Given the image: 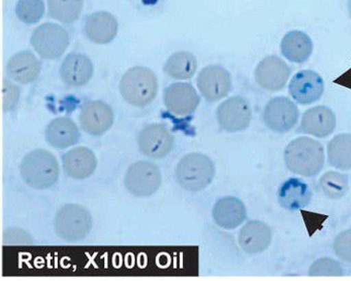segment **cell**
Wrapping results in <instances>:
<instances>
[{"mask_svg":"<svg viewBox=\"0 0 351 281\" xmlns=\"http://www.w3.org/2000/svg\"><path fill=\"white\" fill-rule=\"evenodd\" d=\"M285 162L287 169L295 174L316 176L322 172L326 162L324 146L307 136L295 138L285 148Z\"/></svg>","mask_w":351,"mask_h":281,"instance_id":"cell-1","label":"cell"},{"mask_svg":"<svg viewBox=\"0 0 351 281\" xmlns=\"http://www.w3.org/2000/svg\"><path fill=\"white\" fill-rule=\"evenodd\" d=\"M20 174L28 187L36 190H47L58 180L60 168L52 152L34 150L22 160Z\"/></svg>","mask_w":351,"mask_h":281,"instance_id":"cell-2","label":"cell"},{"mask_svg":"<svg viewBox=\"0 0 351 281\" xmlns=\"http://www.w3.org/2000/svg\"><path fill=\"white\" fill-rule=\"evenodd\" d=\"M120 93L132 107L151 105L158 93V79L151 69L136 66L126 71L120 81Z\"/></svg>","mask_w":351,"mask_h":281,"instance_id":"cell-3","label":"cell"},{"mask_svg":"<svg viewBox=\"0 0 351 281\" xmlns=\"http://www.w3.org/2000/svg\"><path fill=\"white\" fill-rule=\"evenodd\" d=\"M213 161L207 155L191 152L185 155L176 167V178L189 192H201L209 187L215 177Z\"/></svg>","mask_w":351,"mask_h":281,"instance_id":"cell-4","label":"cell"},{"mask_svg":"<svg viewBox=\"0 0 351 281\" xmlns=\"http://www.w3.org/2000/svg\"><path fill=\"white\" fill-rule=\"evenodd\" d=\"M91 213L79 204L69 203L57 211L54 219L55 233L65 241L85 239L93 229Z\"/></svg>","mask_w":351,"mask_h":281,"instance_id":"cell-5","label":"cell"},{"mask_svg":"<svg viewBox=\"0 0 351 281\" xmlns=\"http://www.w3.org/2000/svg\"><path fill=\"white\" fill-rule=\"evenodd\" d=\"M162 181L160 169L150 161H138L126 171L124 185L126 190L136 197L146 198L158 191Z\"/></svg>","mask_w":351,"mask_h":281,"instance_id":"cell-6","label":"cell"},{"mask_svg":"<svg viewBox=\"0 0 351 281\" xmlns=\"http://www.w3.org/2000/svg\"><path fill=\"white\" fill-rule=\"evenodd\" d=\"M34 51L42 58L56 60L60 58L69 44V36L62 26L45 23L38 26L30 38Z\"/></svg>","mask_w":351,"mask_h":281,"instance_id":"cell-7","label":"cell"},{"mask_svg":"<svg viewBox=\"0 0 351 281\" xmlns=\"http://www.w3.org/2000/svg\"><path fill=\"white\" fill-rule=\"evenodd\" d=\"M216 119L224 131L238 133L250 126L252 109L244 97L232 96L220 103L216 111Z\"/></svg>","mask_w":351,"mask_h":281,"instance_id":"cell-8","label":"cell"},{"mask_svg":"<svg viewBox=\"0 0 351 281\" xmlns=\"http://www.w3.org/2000/svg\"><path fill=\"white\" fill-rule=\"evenodd\" d=\"M297 105L287 97L278 96L267 103L263 113V123L275 133L291 131L299 121Z\"/></svg>","mask_w":351,"mask_h":281,"instance_id":"cell-9","label":"cell"},{"mask_svg":"<svg viewBox=\"0 0 351 281\" xmlns=\"http://www.w3.org/2000/svg\"><path fill=\"white\" fill-rule=\"evenodd\" d=\"M138 146L144 156L159 160L173 150L175 137L162 124H150L138 133Z\"/></svg>","mask_w":351,"mask_h":281,"instance_id":"cell-10","label":"cell"},{"mask_svg":"<svg viewBox=\"0 0 351 281\" xmlns=\"http://www.w3.org/2000/svg\"><path fill=\"white\" fill-rule=\"evenodd\" d=\"M197 88L208 103H216L228 96L232 89V77L224 67L209 65L197 75Z\"/></svg>","mask_w":351,"mask_h":281,"instance_id":"cell-11","label":"cell"},{"mask_svg":"<svg viewBox=\"0 0 351 281\" xmlns=\"http://www.w3.org/2000/svg\"><path fill=\"white\" fill-rule=\"evenodd\" d=\"M291 77V68L282 59L275 55L263 58L254 70L257 85L269 92H277L287 85Z\"/></svg>","mask_w":351,"mask_h":281,"instance_id":"cell-12","label":"cell"},{"mask_svg":"<svg viewBox=\"0 0 351 281\" xmlns=\"http://www.w3.org/2000/svg\"><path fill=\"white\" fill-rule=\"evenodd\" d=\"M163 103L169 113L185 117L195 113L201 103V97L191 83H175L165 90Z\"/></svg>","mask_w":351,"mask_h":281,"instance_id":"cell-13","label":"cell"},{"mask_svg":"<svg viewBox=\"0 0 351 281\" xmlns=\"http://www.w3.org/2000/svg\"><path fill=\"white\" fill-rule=\"evenodd\" d=\"M113 124V111L107 103L99 101H91L82 105L80 125L89 135H103L111 129Z\"/></svg>","mask_w":351,"mask_h":281,"instance_id":"cell-14","label":"cell"},{"mask_svg":"<svg viewBox=\"0 0 351 281\" xmlns=\"http://www.w3.org/2000/svg\"><path fill=\"white\" fill-rule=\"evenodd\" d=\"M291 98L302 105H309L322 98L324 81L316 71L301 70L295 73L289 83Z\"/></svg>","mask_w":351,"mask_h":281,"instance_id":"cell-15","label":"cell"},{"mask_svg":"<svg viewBox=\"0 0 351 281\" xmlns=\"http://www.w3.org/2000/svg\"><path fill=\"white\" fill-rule=\"evenodd\" d=\"M272 238V230L266 223L252 219L243 226L238 240L241 248L246 254L254 256L268 250Z\"/></svg>","mask_w":351,"mask_h":281,"instance_id":"cell-16","label":"cell"},{"mask_svg":"<svg viewBox=\"0 0 351 281\" xmlns=\"http://www.w3.org/2000/svg\"><path fill=\"white\" fill-rule=\"evenodd\" d=\"M63 170L71 178L83 180L90 177L97 167V157L85 146L71 148L62 157Z\"/></svg>","mask_w":351,"mask_h":281,"instance_id":"cell-17","label":"cell"},{"mask_svg":"<svg viewBox=\"0 0 351 281\" xmlns=\"http://www.w3.org/2000/svg\"><path fill=\"white\" fill-rule=\"evenodd\" d=\"M337 118L330 107L324 105L312 107L304 113L301 131L318 138L330 136L336 129Z\"/></svg>","mask_w":351,"mask_h":281,"instance_id":"cell-18","label":"cell"},{"mask_svg":"<svg viewBox=\"0 0 351 281\" xmlns=\"http://www.w3.org/2000/svg\"><path fill=\"white\" fill-rule=\"evenodd\" d=\"M212 217L218 227L224 230H234L240 227L247 219V209L244 203L236 197H223L214 204Z\"/></svg>","mask_w":351,"mask_h":281,"instance_id":"cell-19","label":"cell"},{"mask_svg":"<svg viewBox=\"0 0 351 281\" xmlns=\"http://www.w3.org/2000/svg\"><path fill=\"white\" fill-rule=\"evenodd\" d=\"M93 71L95 68L90 59L79 53H71L63 60L59 75L66 85L81 87L90 81Z\"/></svg>","mask_w":351,"mask_h":281,"instance_id":"cell-20","label":"cell"},{"mask_svg":"<svg viewBox=\"0 0 351 281\" xmlns=\"http://www.w3.org/2000/svg\"><path fill=\"white\" fill-rule=\"evenodd\" d=\"M277 197L281 207L295 211L306 209L311 203L313 194L305 181L300 178H289L281 185Z\"/></svg>","mask_w":351,"mask_h":281,"instance_id":"cell-21","label":"cell"},{"mask_svg":"<svg viewBox=\"0 0 351 281\" xmlns=\"http://www.w3.org/2000/svg\"><path fill=\"white\" fill-rule=\"evenodd\" d=\"M84 29L86 36L95 44H109L117 36V20L108 12H97L87 17Z\"/></svg>","mask_w":351,"mask_h":281,"instance_id":"cell-22","label":"cell"},{"mask_svg":"<svg viewBox=\"0 0 351 281\" xmlns=\"http://www.w3.org/2000/svg\"><path fill=\"white\" fill-rule=\"evenodd\" d=\"M81 137L79 128L73 120L66 117L56 118L46 129V140L52 148L64 150L77 144Z\"/></svg>","mask_w":351,"mask_h":281,"instance_id":"cell-23","label":"cell"},{"mask_svg":"<svg viewBox=\"0 0 351 281\" xmlns=\"http://www.w3.org/2000/svg\"><path fill=\"white\" fill-rule=\"evenodd\" d=\"M40 62L29 51H21L8 62V75L12 79L23 85L34 83L40 73Z\"/></svg>","mask_w":351,"mask_h":281,"instance_id":"cell-24","label":"cell"},{"mask_svg":"<svg viewBox=\"0 0 351 281\" xmlns=\"http://www.w3.org/2000/svg\"><path fill=\"white\" fill-rule=\"evenodd\" d=\"M281 53L287 60L304 63L309 60L313 53V42L305 32L293 30L287 32L281 42Z\"/></svg>","mask_w":351,"mask_h":281,"instance_id":"cell-25","label":"cell"},{"mask_svg":"<svg viewBox=\"0 0 351 281\" xmlns=\"http://www.w3.org/2000/svg\"><path fill=\"white\" fill-rule=\"evenodd\" d=\"M197 68V61L195 55L191 52L173 53L171 55L165 66L163 71L165 75L175 79H189L195 75Z\"/></svg>","mask_w":351,"mask_h":281,"instance_id":"cell-26","label":"cell"},{"mask_svg":"<svg viewBox=\"0 0 351 281\" xmlns=\"http://www.w3.org/2000/svg\"><path fill=\"white\" fill-rule=\"evenodd\" d=\"M328 160L330 166L339 170H350L351 134H338L328 142Z\"/></svg>","mask_w":351,"mask_h":281,"instance_id":"cell-27","label":"cell"},{"mask_svg":"<svg viewBox=\"0 0 351 281\" xmlns=\"http://www.w3.org/2000/svg\"><path fill=\"white\" fill-rule=\"evenodd\" d=\"M83 9V0H48L49 15L61 23L77 20Z\"/></svg>","mask_w":351,"mask_h":281,"instance_id":"cell-28","label":"cell"},{"mask_svg":"<svg viewBox=\"0 0 351 281\" xmlns=\"http://www.w3.org/2000/svg\"><path fill=\"white\" fill-rule=\"evenodd\" d=\"M319 187L328 199L339 200L348 192V176L337 171H328L320 177Z\"/></svg>","mask_w":351,"mask_h":281,"instance_id":"cell-29","label":"cell"},{"mask_svg":"<svg viewBox=\"0 0 351 281\" xmlns=\"http://www.w3.org/2000/svg\"><path fill=\"white\" fill-rule=\"evenodd\" d=\"M45 13L44 0H18L16 15L25 24H36Z\"/></svg>","mask_w":351,"mask_h":281,"instance_id":"cell-30","label":"cell"},{"mask_svg":"<svg viewBox=\"0 0 351 281\" xmlns=\"http://www.w3.org/2000/svg\"><path fill=\"white\" fill-rule=\"evenodd\" d=\"M310 276H342L340 263L334 258H322L316 260L309 268Z\"/></svg>","mask_w":351,"mask_h":281,"instance_id":"cell-31","label":"cell"},{"mask_svg":"<svg viewBox=\"0 0 351 281\" xmlns=\"http://www.w3.org/2000/svg\"><path fill=\"white\" fill-rule=\"evenodd\" d=\"M332 250L340 260L351 264V229L341 232L335 238Z\"/></svg>","mask_w":351,"mask_h":281,"instance_id":"cell-32","label":"cell"},{"mask_svg":"<svg viewBox=\"0 0 351 281\" xmlns=\"http://www.w3.org/2000/svg\"><path fill=\"white\" fill-rule=\"evenodd\" d=\"M20 99V89L11 81H3L1 83V107L3 111L15 109Z\"/></svg>","mask_w":351,"mask_h":281,"instance_id":"cell-33","label":"cell"},{"mask_svg":"<svg viewBox=\"0 0 351 281\" xmlns=\"http://www.w3.org/2000/svg\"><path fill=\"white\" fill-rule=\"evenodd\" d=\"M347 9H348V14L351 18V0H348V3H347Z\"/></svg>","mask_w":351,"mask_h":281,"instance_id":"cell-34","label":"cell"}]
</instances>
